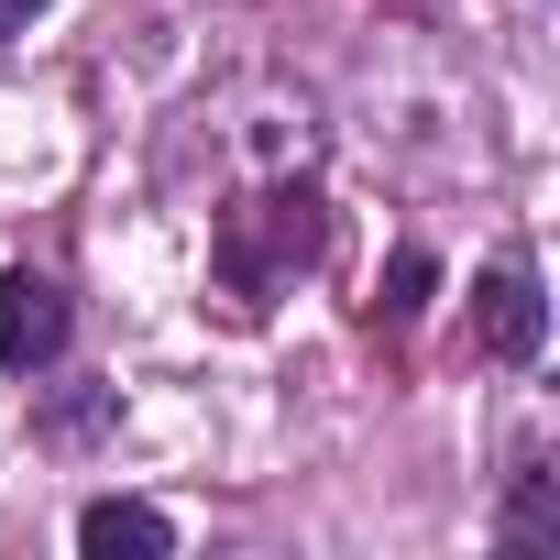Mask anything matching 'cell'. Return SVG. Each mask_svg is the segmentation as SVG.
Segmentation results:
<instances>
[{
    "label": "cell",
    "instance_id": "1",
    "mask_svg": "<svg viewBox=\"0 0 560 560\" xmlns=\"http://www.w3.org/2000/svg\"><path fill=\"white\" fill-rule=\"evenodd\" d=\"M319 253H330V198L308 187V165L298 176H253L220 220H209V275H220V298L253 319L264 298H287L298 275H319Z\"/></svg>",
    "mask_w": 560,
    "mask_h": 560
},
{
    "label": "cell",
    "instance_id": "2",
    "mask_svg": "<svg viewBox=\"0 0 560 560\" xmlns=\"http://www.w3.org/2000/svg\"><path fill=\"white\" fill-rule=\"evenodd\" d=\"M198 121H220V143H231V176H242V187H253V176H298V165L319 154V100H308V89H287V78L220 89V100H198Z\"/></svg>",
    "mask_w": 560,
    "mask_h": 560
},
{
    "label": "cell",
    "instance_id": "3",
    "mask_svg": "<svg viewBox=\"0 0 560 560\" xmlns=\"http://www.w3.org/2000/svg\"><path fill=\"white\" fill-rule=\"evenodd\" d=\"M67 330H78V308H67V287L56 275H0V374H45L56 352H67Z\"/></svg>",
    "mask_w": 560,
    "mask_h": 560
},
{
    "label": "cell",
    "instance_id": "4",
    "mask_svg": "<svg viewBox=\"0 0 560 560\" xmlns=\"http://www.w3.org/2000/svg\"><path fill=\"white\" fill-rule=\"evenodd\" d=\"M472 341H483L494 363H538V341H549V298H538L527 264H483V275H472Z\"/></svg>",
    "mask_w": 560,
    "mask_h": 560
},
{
    "label": "cell",
    "instance_id": "5",
    "mask_svg": "<svg viewBox=\"0 0 560 560\" xmlns=\"http://www.w3.org/2000/svg\"><path fill=\"white\" fill-rule=\"evenodd\" d=\"M78 549H89V560H165L176 527H165L143 494H100V505L78 516Z\"/></svg>",
    "mask_w": 560,
    "mask_h": 560
},
{
    "label": "cell",
    "instance_id": "6",
    "mask_svg": "<svg viewBox=\"0 0 560 560\" xmlns=\"http://www.w3.org/2000/svg\"><path fill=\"white\" fill-rule=\"evenodd\" d=\"M505 549H560V472H516V494H505Z\"/></svg>",
    "mask_w": 560,
    "mask_h": 560
},
{
    "label": "cell",
    "instance_id": "7",
    "mask_svg": "<svg viewBox=\"0 0 560 560\" xmlns=\"http://www.w3.org/2000/svg\"><path fill=\"white\" fill-rule=\"evenodd\" d=\"M429 287H440V264H429V253L407 242V253L385 264V287H374V319H385V330H418V308H429Z\"/></svg>",
    "mask_w": 560,
    "mask_h": 560
},
{
    "label": "cell",
    "instance_id": "8",
    "mask_svg": "<svg viewBox=\"0 0 560 560\" xmlns=\"http://www.w3.org/2000/svg\"><path fill=\"white\" fill-rule=\"evenodd\" d=\"M34 12H45V0H0V45H12V34H23Z\"/></svg>",
    "mask_w": 560,
    "mask_h": 560
}]
</instances>
